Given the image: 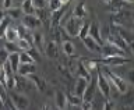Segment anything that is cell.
Returning a JSON list of instances; mask_svg holds the SVG:
<instances>
[{
	"instance_id": "obj_34",
	"label": "cell",
	"mask_w": 134,
	"mask_h": 110,
	"mask_svg": "<svg viewBox=\"0 0 134 110\" xmlns=\"http://www.w3.org/2000/svg\"><path fill=\"white\" fill-rule=\"evenodd\" d=\"M57 29V33H59V38H60V40L62 42H64V40H70V36H69V33L66 32V29L62 27V25H59V27H56Z\"/></svg>"
},
{
	"instance_id": "obj_9",
	"label": "cell",
	"mask_w": 134,
	"mask_h": 110,
	"mask_svg": "<svg viewBox=\"0 0 134 110\" xmlns=\"http://www.w3.org/2000/svg\"><path fill=\"white\" fill-rule=\"evenodd\" d=\"M95 92H96V78H91L82 96H81L82 102H92V99L95 96Z\"/></svg>"
},
{
	"instance_id": "obj_35",
	"label": "cell",
	"mask_w": 134,
	"mask_h": 110,
	"mask_svg": "<svg viewBox=\"0 0 134 110\" xmlns=\"http://www.w3.org/2000/svg\"><path fill=\"white\" fill-rule=\"evenodd\" d=\"M110 3H112V7H113V13L120 11L121 8L124 7V4H126L124 0H110Z\"/></svg>"
},
{
	"instance_id": "obj_49",
	"label": "cell",
	"mask_w": 134,
	"mask_h": 110,
	"mask_svg": "<svg viewBox=\"0 0 134 110\" xmlns=\"http://www.w3.org/2000/svg\"><path fill=\"white\" fill-rule=\"evenodd\" d=\"M42 110H50V107L48 106V105H43V106H42Z\"/></svg>"
},
{
	"instance_id": "obj_17",
	"label": "cell",
	"mask_w": 134,
	"mask_h": 110,
	"mask_svg": "<svg viewBox=\"0 0 134 110\" xmlns=\"http://www.w3.org/2000/svg\"><path fill=\"white\" fill-rule=\"evenodd\" d=\"M54 103H56V106L59 110H64L67 107V95L63 94V92L57 91L56 94H54Z\"/></svg>"
},
{
	"instance_id": "obj_25",
	"label": "cell",
	"mask_w": 134,
	"mask_h": 110,
	"mask_svg": "<svg viewBox=\"0 0 134 110\" xmlns=\"http://www.w3.org/2000/svg\"><path fill=\"white\" fill-rule=\"evenodd\" d=\"M21 13H23V14H35V7L32 6V2L31 0H24L23 2V4H21Z\"/></svg>"
},
{
	"instance_id": "obj_4",
	"label": "cell",
	"mask_w": 134,
	"mask_h": 110,
	"mask_svg": "<svg viewBox=\"0 0 134 110\" xmlns=\"http://www.w3.org/2000/svg\"><path fill=\"white\" fill-rule=\"evenodd\" d=\"M81 25H82L81 20L77 18V17H74V15H71L70 18H67V21L62 25V27L66 29V32L69 33L70 38H74V36H78V31H80V28H81Z\"/></svg>"
},
{
	"instance_id": "obj_5",
	"label": "cell",
	"mask_w": 134,
	"mask_h": 110,
	"mask_svg": "<svg viewBox=\"0 0 134 110\" xmlns=\"http://www.w3.org/2000/svg\"><path fill=\"white\" fill-rule=\"evenodd\" d=\"M96 89L100 91L103 98H110V85H109V81L100 70H96Z\"/></svg>"
},
{
	"instance_id": "obj_32",
	"label": "cell",
	"mask_w": 134,
	"mask_h": 110,
	"mask_svg": "<svg viewBox=\"0 0 134 110\" xmlns=\"http://www.w3.org/2000/svg\"><path fill=\"white\" fill-rule=\"evenodd\" d=\"M4 86H6V89H14L15 88V75L13 74L10 77H6L4 79Z\"/></svg>"
},
{
	"instance_id": "obj_29",
	"label": "cell",
	"mask_w": 134,
	"mask_h": 110,
	"mask_svg": "<svg viewBox=\"0 0 134 110\" xmlns=\"http://www.w3.org/2000/svg\"><path fill=\"white\" fill-rule=\"evenodd\" d=\"M27 53L29 54V57L32 59V61H41V52L36 48H29L27 50Z\"/></svg>"
},
{
	"instance_id": "obj_43",
	"label": "cell",
	"mask_w": 134,
	"mask_h": 110,
	"mask_svg": "<svg viewBox=\"0 0 134 110\" xmlns=\"http://www.w3.org/2000/svg\"><path fill=\"white\" fill-rule=\"evenodd\" d=\"M59 71H60V73H62L63 75H64V77H67V78H70V77H71V74H70V71H69V70H67V68H66V67H64V66H63V64H59Z\"/></svg>"
},
{
	"instance_id": "obj_3",
	"label": "cell",
	"mask_w": 134,
	"mask_h": 110,
	"mask_svg": "<svg viewBox=\"0 0 134 110\" xmlns=\"http://www.w3.org/2000/svg\"><path fill=\"white\" fill-rule=\"evenodd\" d=\"M110 32L112 33H116L119 35L121 39H123L127 45L133 46V40H134V35H133V31L130 28H126L124 25H110Z\"/></svg>"
},
{
	"instance_id": "obj_24",
	"label": "cell",
	"mask_w": 134,
	"mask_h": 110,
	"mask_svg": "<svg viewBox=\"0 0 134 110\" xmlns=\"http://www.w3.org/2000/svg\"><path fill=\"white\" fill-rule=\"evenodd\" d=\"M4 38H6V40L7 42H17V39H18V32H17V28H13L8 25V28H7V31L6 33H4Z\"/></svg>"
},
{
	"instance_id": "obj_15",
	"label": "cell",
	"mask_w": 134,
	"mask_h": 110,
	"mask_svg": "<svg viewBox=\"0 0 134 110\" xmlns=\"http://www.w3.org/2000/svg\"><path fill=\"white\" fill-rule=\"evenodd\" d=\"M28 78L31 79V82L34 84V86H35L38 91H41V92L46 91V81L42 77H39V75H36V74H31V75H28Z\"/></svg>"
},
{
	"instance_id": "obj_1",
	"label": "cell",
	"mask_w": 134,
	"mask_h": 110,
	"mask_svg": "<svg viewBox=\"0 0 134 110\" xmlns=\"http://www.w3.org/2000/svg\"><path fill=\"white\" fill-rule=\"evenodd\" d=\"M102 73H103L105 77H106L108 81H110L120 94H127V92H129V84H127V81H126L124 78L119 77V75H116L115 73H112V71L109 70L108 66L102 64Z\"/></svg>"
},
{
	"instance_id": "obj_7",
	"label": "cell",
	"mask_w": 134,
	"mask_h": 110,
	"mask_svg": "<svg viewBox=\"0 0 134 110\" xmlns=\"http://www.w3.org/2000/svg\"><path fill=\"white\" fill-rule=\"evenodd\" d=\"M100 53L103 57H112V56H126V52L119 48L109 43H103L100 45Z\"/></svg>"
},
{
	"instance_id": "obj_41",
	"label": "cell",
	"mask_w": 134,
	"mask_h": 110,
	"mask_svg": "<svg viewBox=\"0 0 134 110\" xmlns=\"http://www.w3.org/2000/svg\"><path fill=\"white\" fill-rule=\"evenodd\" d=\"M8 54H10V53H8V52H7V50L4 49V48H3V49H0V66H3L4 63L7 61Z\"/></svg>"
},
{
	"instance_id": "obj_51",
	"label": "cell",
	"mask_w": 134,
	"mask_h": 110,
	"mask_svg": "<svg viewBox=\"0 0 134 110\" xmlns=\"http://www.w3.org/2000/svg\"><path fill=\"white\" fill-rule=\"evenodd\" d=\"M124 2L127 3V4H131V3H133V0H124Z\"/></svg>"
},
{
	"instance_id": "obj_18",
	"label": "cell",
	"mask_w": 134,
	"mask_h": 110,
	"mask_svg": "<svg viewBox=\"0 0 134 110\" xmlns=\"http://www.w3.org/2000/svg\"><path fill=\"white\" fill-rule=\"evenodd\" d=\"M75 71H77V75H78V77L85 78L87 81H90V79L92 78L91 73L85 68V66H84L82 60H78V61H77V64H75Z\"/></svg>"
},
{
	"instance_id": "obj_19",
	"label": "cell",
	"mask_w": 134,
	"mask_h": 110,
	"mask_svg": "<svg viewBox=\"0 0 134 110\" xmlns=\"http://www.w3.org/2000/svg\"><path fill=\"white\" fill-rule=\"evenodd\" d=\"M7 63L10 64L13 73L17 74V70H18V66H20V52H14V53H10V54H8Z\"/></svg>"
},
{
	"instance_id": "obj_40",
	"label": "cell",
	"mask_w": 134,
	"mask_h": 110,
	"mask_svg": "<svg viewBox=\"0 0 134 110\" xmlns=\"http://www.w3.org/2000/svg\"><path fill=\"white\" fill-rule=\"evenodd\" d=\"M24 63H34V61L27 52H20V64H24Z\"/></svg>"
},
{
	"instance_id": "obj_12",
	"label": "cell",
	"mask_w": 134,
	"mask_h": 110,
	"mask_svg": "<svg viewBox=\"0 0 134 110\" xmlns=\"http://www.w3.org/2000/svg\"><path fill=\"white\" fill-rule=\"evenodd\" d=\"M32 35V45L39 50V52H43L45 50V36L43 33L39 32V31H35L31 33Z\"/></svg>"
},
{
	"instance_id": "obj_36",
	"label": "cell",
	"mask_w": 134,
	"mask_h": 110,
	"mask_svg": "<svg viewBox=\"0 0 134 110\" xmlns=\"http://www.w3.org/2000/svg\"><path fill=\"white\" fill-rule=\"evenodd\" d=\"M4 49L7 50L8 53H14V52H20V49L17 48V45L14 42H6L4 43Z\"/></svg>"
},
{
	"instance_id": "obj_42",
	"label": "cell",
	"mask_w": 134,
	"mask_h": 110,
	"mask_svg": "<svg viewBox=\"0 0 134 110\" xmlns=\"http://www.w3.org/2000/svg\"><path fill=\"white\" fill-rule=\"evenodd\" d=\"M115 109H116V103L113 102V100L108 99L106 102H105V105H103V109H102V110H115Z\"/></svg>"
},
{
	"instance_id": "obj_26",
	"label": "cell",
	"mask_w": 134,
	"mask_h": 110,
	"mask_svg": "<svg viewBox=\"0 0 134 110\" xmlns=\"http://www.w3.org/2000/svg\"><path fill=\"white\" fill-rule=\"evenodd\" d=\"M67 103H70L71 106H81L82 105V99L80 98V96L77 95H74V94H70V95H67Z\"/></svg>"
},
{
	"instance_id": "obj_46",
	"label": "cell",
	"mask_w": 134,
	"mask_h": 110,
	"mask_svg": "<svg viewBox=\"0 0 134 110\" xmlns=\"http://www.w3.org/2000/svg\"><path fill=\"white\" fill-rule=\"evenodd\" d=\"M3 7L8 10L10 7H13V0H3Z\"/></svg>"
},
{
	"instance_id": "obj_16",
	"label": "cell",
	"mask_w": 134,
	"mask_h": 110,
	"mask_svg": "<svg viewBox=\"0 0 134 110\" xmlns=\"http://www.w3.org/2000/svg\"><path fill=\"white\" fill-rule=\"evenodd\" d=\"M81 40H82V43L85 45V48L88 50H91V52H94V53H100V45L96 43V42L92 39L90 35L85 36V38H82Z\"/></svg>"
},
{
	"instance_id": "obj_13",
	"label": "cell",
	"mask_w": 134,
	"mask_h": 110,
	"mask_svg": "<svg viewBox=\"0 0 134 110\" xmlns=\"http://www.w3.org/2000/svg\"><path fill=\"white\" fill-rule=\"evenodd\" d=\"M35 71H36V67L34 63H24V64L18 66L17 74L23 75V77H28V75H31V74H35Z\"/></svg>"
},
{
	"instance_id": "obj_14",
	"label": "cell",
	"mask_w": 134,
	"mask_h": 110,
	"mask_svg": "<svg viewBox=\"0 0 134 110\" xmlns=\"http://www.w3.org/2000/svg\"><path fill=\"white\" fill-rule=\"evenodd\" d=\"M43 52L46 53V56L49 59H56L59 56V46H57V42L54 40H50L48 42V45L45 46V50Z\"/></svg>"
},
{
	"instance_id": "obj_27",
	"label": "cell",
	"mask_w": 134,
	"mask_h": 110,
	"mask_svg": "<svg viewBox=\"0 0 134 110\" xmlns=\"http://www.w3.org/2000/svg\"><path fill=\"white\" fill-rule=\"evenodd\" d=\"M6 14H8V18H10V20H18L23 13H21V8L10 7V8L6 11Z\"/></svg>"
},
{
	"instance_id": "obj_31",
	"label": "cell",
	"mask_w": 134,
	"mask_h": 110,
	"mask_svg": "<svg viewBox=\"0 0 134 110\" xmlns=\"http://www.w3.org/2000/svg\"><path fill=\"white\" fill-rule=\"evenodd\" d=\"M8 24H10V18L8 17H6V18H3L0 21V39L4 38V33H6L7 28H8Z\"/></svg>"
},
{
	"instance_id": "obj_20",
	"label": "cell",
	"mask_w": 134,
	"mask_h": 110,
	"mask_svg": "<svg viewBox=\"0 0 134 110\" xmlns=\"http://www.w3.org/2000/svg\"><path fill=\"white\" fill-rule=\"evenodd\" d=\"M88 35H90L98 45H103V40H102V38H100L99 27H98V25H96L95 22L92 24V25H90V31H88Z\"/></svg>"
},
{
	"instance_id": "obj_6",
	"label": "cell",
	"mask_w": 134,
	"mask_h": 110,
	"mask_svg": "<svg viewBox=\"0 0 134 110\" xmlns=\"http://www.w3.org/2000/svg\"><path fill=\"white\" fill-rule=\"evenodd\" d=\"M96 61L100 63V64H103V66H115V67H119V66H123V64H130V63H131V59L127 57V56H112V57L98 59Z\"/></svg>"
},
{
	"instance_id": "obj_30",
	"label": "cell",
	"mask_w": 134,
	"mask_h": 110,
	"mask_svg": "<svg viewBox=\"0 0 134 110\" xmlns=\"http://www.w3.org/2000/svg\"><path fill=\"white\" fill-rule=\"evenodd\" d=\"M82 63H84V66H85V68L90 71H96L98 70V64L99 63L96 61V60H82Z\"/></svg>"
},
{
	"instance_id": "obj_10",
	"label": "cell",
	"mask_w": 134,
	"mask_h": 110,
	"mask_svg": "<svg viewBox=\"0 0 134 110\" xmlns=\"http://www.w3.org/2000/svg\"><path fill=\"white\" fill-rule=\"evenodd\" d=\"M64 6H66V4H63L60 8H57V10H54V11L50 13L49 21H50V24H52L53 28H56V27H59V25H60V21H62L63 15H64V13H66V7H64Z\"/></svg>"
},
{
	"instance_id": "obj_28",
	"label": "cell",
	"mask_w": 134,
	"mask_h": 110,
	"mask_svg": "<svg viewBox=\"0 0 134 110\" xmlns=\"http://www.w3.org/2000/svg\"><path fill=\"white\" fill-rule=\"evenodd\" d=\"M15 45H17V48H18L20 50H23V52H27V50L29 49V48H32V43L29 40H27V39H17V42H15Z\"/></svg>"
},
{
	"instance_id": "obj_8",
	"label": "cell",
	"mask_w": 134,
	"mask_h": 110,
	"mask_svg": "<svg viewBox=\"0 0 134 110\" xmlns=\"http://www.w3.org/2000/svg\"><path fill=\"white\" fill-rule=\"evenodd\" d=\"M23 25L27 29H29V31H35V29L42 27V22L35 14H27L23 18Z\"/></svg>"
},
{
	"instance_id": "obj_52",
	"label": "cell",
	"mask_w": 134,
	"mask_h": 110,
	"mask_svg": "<svg viewBox=\"0 0 134 110\" xmlns=\"http://www.w3.org/2000/svg\"><path fill=\"white\" fill-rule=\"evenodd\" d=\"M103 3H110V0H102Z\"/></svg>"
},
{
	"instance_id": "obj_54",
	"label": "cell",
	"mask_w": 134,
	"mask_h": 110,
	"mask_svg": "<svg viewBox=\"0 0 134 110\" xmlns=\"http://www.w3.org/2000/svg\"><path fill=\"white\" fill-rule=\"evenodd\" d=\"M57 110H59V109H57Z\"/></svg>"
},
{
	"instance_id": "obj_48",
	"label": "cell",
	"mask_w": 134,
	"mask_h": 110,
	"mask_svg": "<svg viewBox=\"0 0 134 110\" xmlns=\"http://www.w3.org/2000/svg\"><path fill=\"white\" fill-rule=\"evenodd\" d=\"M7 14H6V11H3V10H0V21H2L3 18H6Z\"/></svg>"
},
{
	"instance_id": "obj_11",
	"label": "cell",
	"mask_w": 134,
	"mask_h": 110,
	"mask_svg": "<svg viewBox=\"0 0 134 110\" xmlns=\"http://www.w3.org/2000/svg\"><path fill=\"white\" fill-rule=\"evenodd\" d=\"M32 86H34V84L31 82V79L28 77H23V75L15 77V88H18L20 91H29V89H32Z\"/></svg>"
},
{
	"instance_id": "obj_50",
	"label": "cell",
	"mask_w": 134,
	"mask_h": 110,
	"mask_svg": "<svg viewBox=\"0 0 134 110\" xmlns=\"http://www.w3.org/2000/svg\"><path fill=\"white\" fill-rule=\"evenodd\" d=\"M69 2H70V0H60L62 4H69Z\"/></svg>"
},
{
	"instance_id": "obj_38",
	"label": "cell",
	"mask_w": 134,
	"mask_h": 110,
	"mask_svg": "<svg viewBox=\"0 0 134 110\" xmlns=\"http://www.w3.org/2000/svg\"><path fill=\"white\" fill-rule=\"evenodd\" d=\"M32 6L35 7V10H39V8H46V4H48V0H31Z\"/></svg>"
},
{
	"instance_id": "obj_39",
	"label": "cell",
	"mask_w": 134,
	"mask_h": 110,
	"mask_svg": "<svg viewBox=\"0 0 134 110\" xmlns=\"http://www.w3.org/2000/svg\"><path fill=\"white\" fill-rule=\"evenodd\" d=\"M48 4H49L50 11H54V10H57V8H60L63 6L60 3V0H48Z\"/></svg>"
},
{
	"instance_id": "obj_21",
	"label": "cell",
	"mask_w": 134,
	"mask_h": 110,
	"mask_svg": "<svg viewBox=\"0 0 134 110\" xmlns=\"http://www.w3.org/2000/svg\"><path fill=\"white\" fill-rule=\"evenodd\" d=\"M88 82H90V81H87L85 78L78 77L77 82H75V86H74V95H77V96L81 98L82 94H84V91H85V88H87V85H88Z\"/></svg>"
},
{
	"instance_id": "obj_37",
	"label": "cell",
	"mask_w": 134,
	"mask_h": 110,
	"mask_svg": "<svg viewBox=\"0 0 134 110\" xmlns=\"http://www.w3.org/2000/svg\"><path fill=\"white\" fill-rule=\"evenodd\" d=\"M88 31H90V24H82L81 25V28H80V31H78V38H85L88 36Z\"/></svg>"
},
{
	"instance_id": "obj_47",
	"label": "cell",
	"mask_w": 134,
	"mask_h": 110,
	"mask_svg": "<svg viewBox=\"0 0 134 110\" xmlns=\"http://www.w3.org/2000/svg\"><path fill=\"white\" fill-rule=\"evenodd\" d=\"M4 107H6V100L0 96V109H4Z\"/></svg>"
},
{
	"instance_id": "obj_44",
	"label": "cell",
	"mask_w": 134,
	"mask_h": 110,
	"mask_svg": "<svg viewBox=\"0 0 134 110\" xmlns=\"http://www.w3.org/2000/svg\"><path fill=\"white\" fill-rule=\"evenodd\" d=\"M0 96L4 100H7V91H6V86H4L3 82H0Z\"/></svg>"
},
{
	"instance_id": "obj_33",
	"label": "cell",
	"mask_w": 134,
	"mask_h": 110,
	"mask_svg": "<svg viewBox=\"0 0 134 110\" xmlns=\"http://www.w3.org/2000/svg\"><path fill=\"white\" fill-rule=\"evenodd\" d=\"M35 14H36L38 18L41 20V22H46V21H49V18H50V15H49V14H46L45 8H39V10H36V11H35Z\"/></svg>"
},
{
	"instance_id": "obj_22",
	"label": "cell",
	"mask_w": 134,
	"mask_h": 110,
	"mask_svg": "<svg viewBox=\"0 0 134 110\" xmlns=\"http://www.w3.org/2000/svg\"><path fill=\"white\" fill-rule=\"evenodd\" d=\"M87 14H88V11L85 8V3H84V2H80L77 6L74 7V10H73V15L77 17V18H80V20L85 18Z\"/></svg>"
},
{
	"instance_id": "obj_53",
	"label": "cell",
	"mask_w": 134,
	"mask_h": 110,
	"mask_svg": "<svg viewBox=\"0 0 134 110\" xmlns=\"http://www.w3.org/2000/svg\"><path fill=\"white\" fill-rule=\"evenodd\" d=\"M0 110H4V109H0Z\"/></svg>"
},
{
	"instance_id": "obj_2",
	"label": "cell",
	"mask_w": 134,
	"mask_h": 110,
	"mask_svg": "<svg viewBox=\"0 0 134 110\" xmlns=\"http://www.w3.org/2000/svg\"><path fill=\"white\" fill-rule=\"evenodd\" d=\"M7 99L14 105L17 110H27L29 106V100L27 96L20 94V92H14L13 89H10V92L7 94Z\"/></svg>"
},
{
	"instance_id": "obj_23",
	"label": "cell",
	"mask_w": 134,
	"mask_h": 110,
	"mask_svg": "<svg viewBox=\"0 0 134 110\" xmlns=\"http://www.w3.org/2000/svg\"><path fill=\"white\" fill-rule=\"evenodd\" d=\"M62 49L69 57H73L74 53H75V48H74V43L71 40H64L62 42Z\"/></svg>"
},
{
	"instance_id": "obj_45",
	"label": "cell",
	"mask_w": 134,
	"mask_h": 110,
	"mask_svg": "<svg viewBox=\"0 0 134 110\" xmlns=\"http://www.w3.org/2000/svg\"><path fill=\"white\" fill-rule=\"evenodd\" d=\"M82 110H94L92 109V102H82Z\"/></svg>"
}]
</instances>
